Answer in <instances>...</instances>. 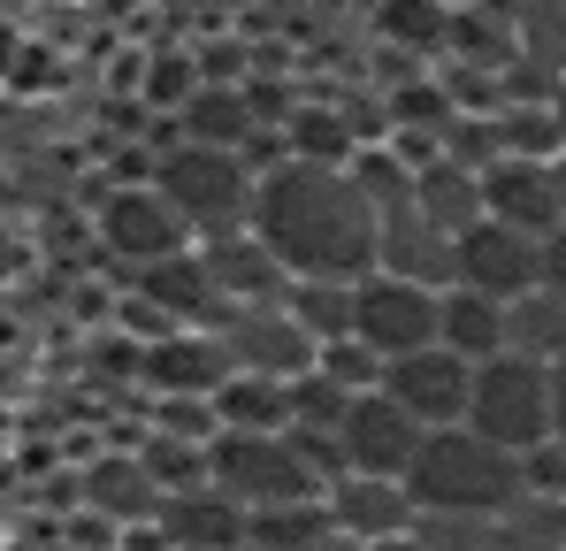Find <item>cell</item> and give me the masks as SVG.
Here are the masks:
<instances>
[{"label": "cell", "instance_id": "obj_41", "mask_svg": "<svg viewBox=\"0 0 566 551\" xmlns=\"http://www.w3.org/2000/svg\"><path fill=\"white\" fill-rule=\"evenodd\" d=\"M552 177H559V222H566V154L552 162Z\"/></svg>", "mask_w": 566, "mask_h": 551}, {"label": "cell", "instance_id": "obj_34", "mask_svg": "<svg viewBox=\"0 0 566 551\" xmlns=\"http://www.w3.org/2000/svg\"><path fill=\"white\" fill-rule=\"evenodd\" d=\"M154 429H161V437H191V445H214V437H222L214 398H154Z\"/></svg>", "mask_w": 566, "mask_h": 551}, {"label": "cell", "instance_id": "obj_14", "mask_svg": "<svg viewBox=\"0 0 566 551\" xmlns=\"http://www.w3.org/2000/svg\"><path fill=\"white\" fill-rule=\"evenodd\" d=\"M322 506H329V529H337V537H353V544L413 537V521H421L413 490H406V482H390V475H337V482L322 490Z\"/></svg>", "mask_w": 566, "mask_h": 551}, {"label": "cell", "instance_id": "obj_38", "mask_svg": "<svg viewBox=\"0 0 566 551\" xmlns=\"http://www.w3.org/2000/svg\"><path fill=\"white\" fill-rule=\"evenodd\" d=\"M552 437L566 445V361L552 367Z\"/></svg>", "mask_w": 566, "mask_h": 551}, {"label": "cell", "instance_id": "obj_11", "mask_svg": "<svg viewBox=\"0 0 566 551\" xmlns=\"http://www.w3.org/2000/svg\"><path fill=\"white\" fill-rule=\"evenodd\" d=\"M382 391H390L421 429H460V422H468V391H474V361H460L452 345H421V353L382 367Z\"/></svg>", "mask_w": 566, "mask_h": 551}, {"label": "cell", "instance_id": "obj_43", "mask_svg": "<svg viewBox=\"0 0 566 551\" xmlns=\"http://www.w3.org/2000/svg\"><path fill=\"white\" fill-rule=\"evenodd\" d=\"M437 8H468V0H437Z\"/></svg>", "mask_w": 566, "mask_h": 551}, {"label": "cell", "instance_id": "obj_3", "mask_svg": "<svg viewBox=\"0 0 566 551\" xmlns=\"http://www.w3.org/2000/svg\"><path fill=\"white\" fill-rule=\"evenodd\" d=\"M253 184H261V169L245 154H230V146H191V138H177L154 162V191L185 215L191 246L199 238H222V230H245L253 222Z\"/></svg>", "mask_w": 566, "mask_h": 551}, {"label": "cell", "instance_id": "obj_42", "mask_svg": "<svg viewBox=\"0 0 566 551\" xmlns=\"http://www.w3.org/2000/svg\"><path fill=\"white\" fill-rule=\"evenodd\" d=\"M314 551H360V544H353V537H322Z\"/></svg>", "mask_w": 566, "mask_h": 551}, {"label": "cell", "instance_id": "obj_20", "mask_svg": "<svg viewBox=\"0 0 566 551\" xmlns=\"http://www.w3.org/2000/svg\"><path fill=\"white\" fill-rule=\"evenodd\" d=\"M413 207L429 215V222H444L452 238L482 222V169L468 162H452V154H437V162H421L413 169Z\"/></svg>", "mask_w": 566, "mask_h": 551}, {"label": "cell", "instance_id": "obj_22", "mask_svg": "<svg viewBox=\"0 0 566 551\" xmlns=\"http://www.w3.org/2000/svg\"><path fill=\"white\" fill-rule=\"evenodd\" d=\"M177 131H185L191 146H230V154H245L253 146V100H245V85H199L177 107Z\"/></svg>", "mask_w": 566, "mask_h": 551}, {"label": "cell", "instance_id": "obj_5", "mask_svg": "<svg viewBox=\"0 0 566 551\" xmlns=\"http://www.w3.org/2000/svg\"><path fill=\"white\" fill-rule=\"evenodd\" d=\"M207 482L222 498H238L245 513H269V506H298V498H322V475L306 467V453L283 437H245V429H222L207 445Z\"/></svg>", "mask_w": 566, "mask_h": 551}, {"label": "cell", "instance_id": "obj_23", "mask_svg": "<svg viewBox=\"0 0 566 551\" xmlns=\"http://www.w3.org/2000/svg\"><path fill=\"white\" fill-rule=\"evenodd\" d=\"M376 39L390 54L437 70L444 62V39H452V8H437V0H376Z\"/></svg>", "mask_w": 566, "mask_h": 551}, {"label": "cell", "instance_id": "obj_17", "mask_svg": "<svg viewBox=\"0 0 566 551\" xmlns=\"http://www.w3.org/2000/svg\"><path fill=\"white\" fill-rule=\"evenodd\" d=\"M138 383H146L154 398H214V391L230 383V353H222L214 330H177V337L146 345Z\"/></svg>", "mask_w": 566, "mask_h": 551}, {"label": "cell", "instance_id": "obj_33", "mask_svg": "<svg viewBox=\"0 0 566 551\" xmlns=\"http://www.w3.org/2000/svg\"><path fill=\"white\" fill-rule=\"evenodd\" d=\"M322 375H329V383H345V391H353V398H360V391H382V361L376 353H368V345H360V337H337V345H322Z\"/></svg>", "mask_w": 566, "mask_h": 551}, {"label": "cell", "instance_id": "obj_39", "mask_svg": "<svg viewBox=\"0 0 566 551\" xmlns=\"http://www.w3.org/2000/svg\"><path fill=\"white\" fill-rule=\"evenodd\" d=\"M360 551H421V537H382V544H360Z\"/></svg>", "mask_w": 566, "mask_h": 551}, {"label": "cell", "instance_id": "obj_25", "mask_svg": "<svg viewBox=\"0 0 566 551\" xmlns=\"http://www.w3.org/2000/svg\"><path fill=\"white\" fill-rule=\"evenodd\" d=\"M214 422L245 429V437H283L291 429V383H276V375H230L214 391Z\"/></svg>", "mask_w": 566, "mask_h": 551}, {"label": "cell", "instance_id": "obj_7", "mask_svg": "<svg viewBox=\"0 0 566 551\" xmlns=\"http://www.w3.org/2000/svg\"><path fill=\"white\" fill-rule=\"evenodd\" d=\"M222 353H230V375H276V383H298L306 367L322 361V345L291 322V306H230L214 322Z\"/></svg>", "mask_w": 566, "mask_h": 551}, {"label": "cell", "instance_id": "obj_28", "mask_svg": "<svg viewBox=\"0 0 566 551\" xmlns=\"http://www.w3.org/2000/svg\"><path fill=\"white\" fill-rule=\"evenodd\" d=\"M322 537H337V529H329V506H322V498H298V506H269V513H253V521H245V551H314Z\"/></svg>", "mask_w": 566, "mask_h": 551}, {"label": "cell", "instance_id": "obj_21", "mask_svg": "<svg viewBox=\"0 0 566 551\" xmlns=\"http://www.w3.org/2000/svg\"><path fill=\"white\" fill-rule=\"evenodd\" d=\"M437 345H452L460 361H497L505 353V299H482L468 283L444 291V314H437Z\"/></svg>", "mask_w": 566, "mask_h": 551}, {"label": "cell", "instance_id": "obj_13", "mask_svg": "<svg viewBox=\"0 0 566 551\" xmlns=\"http://www.w3.org/2000/svg\"><path fill=\"white\" fill-rule=\"evenodd\" d=\"M77 498H85V513H99L107 529H123V544H130V529H154L161 506H169V490L154 482V467L138 453H99L77 475Z\"/></svg>", "mask_w": 566, "mask_h": 551}, {"label": "cell", "instance_id": "obj_35", "mask_svg": "<svg viewBox=\"0 0 566 551\" xmlns=\"http://www.w3.org/2000/svg\"><path fill=\"white\" fill-rule=\"evenodd\" d=\"M191 92H199V70H191V62H177V54L146 77V100H154V107H185Z\"/></svg>", "mask_w": 566, "mask_h": 551}, {"label": "cell", "instance_id": "obj_27", "mask_svg": "<svg viewBox=\"0 0 566 551\" xmlns=\"http://www.w3.org/2000/svg\"><path fill=\"white\" fill-rule=\"evenodd\" d=\"M283 306H291V322H298L314 345L353 337V283H337V276H291Z\"/></svg>", "mask_w": 566, "mask_h": 551}, {"label": "cell", "instance_id": "obj_29", "mask_svg": "<svg viewBox=\"0 0 566 551\" xmlns=\"http://www.w3.org/2000/svg\"><path fill=\"white\" fill-rule=\"evenodd\" d=\"M497 537H505V551H566V498L521 490V498L497 513Z\"/></svg>", "mask_w": 566, "mask_h": 551}, {"label": "cell", "instance_id": "obj_6", "mask_svg": "<svg viewBox=\"0 0 566 551\" xmlns=\"http://www.w3.org/2000/svg\"><path fill=\"white\" fill-rule=\"evenodd\" d=\"M437 314H444V291H429V283H406V276H382V269L353 283V337L382 367L437 345Z\"/></svg>", "mask_w": 566, "mask_h": 551}, {"label": "cell", "instance_id": "obj_9", "mask_svg": "<svg viewBox=\"0 0 566 551\" xmlns=\"http://www.w3.org/2000/svg\"><path fill=\"white\" fill-rule=\"evenodd\" d=\"M99 246H107L123 269H146V261L185 253L191 230H185V215H177L154 184H123V191L99 199Z\"/></svg>", "mask_w": 566, "mask_h": 551}, {"label": "cell", "instance_id": "obj_40", "mask_svg": "<svg viewBox=\"0 0 566 551\" xmlns=\"http://www.w3.org/2000/svg\"><path fill=\"white\" fill-rule=\"evenodd\" d=\"M552 115H559V138H566V77L552 85Z\"/></svg>", "mask_w": 566, "mask_h": 551}, {"label": "cell", "instance_id": "obj_1", "mask_svg": "<svg viewBox=\"0 0 566 551\" xmlns=\"http://www.w3.org/2000/svg\"><path fill=\"white\" fill-rule=\"evenodd\" d=\"M376 230H382V215L353 184V169L276 162L253 184V238L291 276H337V283L376 276Z\"/></svg>", "mask_w": 566, "mask_h": 551}, {"label": "cell", "instance_id": "obj_31", "mask_svg": "<svg viewBox=\"0 0 566 551\" xmlns=\"http://www.w3.org/2000/svg\"><path fill=\"white\" fill-rule=\"evenodd\" d=\"M138 459L154 467V482H161L169 498H177V490H199V482H207V445H191V437H161V429H146Z\"/></svg>", "mask_w": 566, "mask_h": 551}, {"label": "cell", "instance_id": "obj_10", "mask_svg": "<svg viewBox=\"0 0 566 551\" xmlns=\"http://www.w3.org/2000/svg\"><path fill=\"white\" fill-rule=\"evenodd\" d=\"M452 283H468L482 299H505V306H513L521 291L544 283V238H528V230L482 215L474 230H460V276H452Z\"/></svg>", "mask_w": 566, "mask_h": 551}, {"label": "cell", "instance_id": "obj_12", "mask_svg": "<svg viewBox=\"0 0 566 551\" xmlns=\"http://www.w3.org/2000/svg\"><path fill=\"white\" fill-rule=\"evenodd\" d=\"M123 283H130V299L154 306L169 330H214V322L230 314L222 291H214V276H207V261H199V246L169 253V261H146V269L123 276Z\"/></svg>", "mask_w": 566, "mask_h": 551}, {"label": "cell", "instance_id": "obj_18", "mask_svg": "<svg viewBox=\"0 0 566 551\" xmlns=\"http://www.w3.org/2000/svg\"><path fill=\"white\" fill-rule=\"evenodd\" d=\"M482 215H497V222H513L528 238H552L559 230V177H552V162H521V154L490 162L482 169Z\"/></svg>", "mask_w": 566, "mask_h": 551}, {"label": "cell", "instance_id": "obj_19", "mask_svg": "<svg viewBox=\"0 0 566 551\" xmlns=\"http://www.w3.org/2000/svg\"><path fill=\"white\" fill-rule=\"evenodd\" d=\"M245 506L238 498H222L214 482H199V490H177L169 506H161V521H154V544L161 551H245Z\"/></svg>", "mask_w": 566, "mask_h": 551}, {"label": "cell", "instance_id": "obj_26", "mask_svg": "<svg viewBox=\"0 0 566 551\" xmlns=\"http://www.w3.org/2000/svg\"><path fill=\"white\" fill-rule=\"evenodd\" d=\"M513 39H521V70L559 85L566 77V0H513Z\"/></svg>", "mask_w": 566, "mask_h": 551}, {"label": "cell", "instance_id": "obj_2", "mask_svg": "<svg viewBox=\"0 0 566 551\" xmlns=\"http://www.w3.org/2000/svg\"><path fill=\"white\" fill-rule=\"evenodd\" d=\"M406 490H413L421 513H505L528 490V475H521V453L474 437L460 422V429L421 437V459L406 467Z\"/></svg>", "mask_w": 566, "mask_h": 551}, {"label": "cell", "instance_id": "obj_37", "mask_svg": "<svg viewBox=\"0 0 566 551\" xmlns=\"http://www.w3.org/2000/svg\"><path fill=\"white\" fill-rule=\"evenodd\" d=\"M544 291H559V299H566V222L544 238Z\"/></svg>", "mask_w": 566, "mask_h": 551}, {"label": "cell", "instance_id": "obj_32", "mask_svg": "<svg viewBox=\"0 0 566 551\" xmlns=\"http://www.w3.org/2000/svg\"><path fill=\"white\" fill-rule=\"evenodd\" d=\"M413 537H421V551H505L497 513H421Z\"/></svg>", "mask_w": 566, "mask_h": 551}, {"label": "cell", "instance_id": "obj_30", "mask_svg": "<svg viewBox=\"0 0 566 551\" xmlns=\"http://www.w3.org/2000/svg\"><path fill=\"white\" fill-rule=\"evenodd\" d=\"M345 406H353V391L329 383L322 367H306V375L291 383V429H298V437H337V429H345Z\"/></svg>", "mask_w": 566, "mask_h": 551}, {"label": "cell", "instance_id": "obj_4", "mask_svg": "<svg viewBox=\"0 0 566 551\" xmlns=\"http://www.w3.org/2000/svg\"><path fill=\"white\" fill-rule=\"evenodd\" d=\"M468 429L521 459L536 445H552V367L521 361V353L482 361L474 367V391H468Z\"/></svg>", "mask_w": 566, "mask_h": 551}, {"label": "cell", "instance_id": "obj_16", "mask_svg": "<svg viewBox=\"0 0 566 551\" xmlns=\"http://www.w3.org/2000/svg\"><path fill=\"white\" fill-rule=\"evenodd\" d=\"M199 261L214 276L222 306H276L283 291H291V269L253 238V222L245 230H222V238H199Z\"/></svg>", "mask_w": 566, "mask_h": 551}, {"label": "cell", "instance_id": "obj_36", "mask_svg": "<svg viewBox=\"0 0 566 551\" xmlns=\"http://www.w3.org/2000/svg\"><path fill=\"white\" fill-rule=\"evenodd\" d=\"M521 475H528V490H544V498H566V445H536V453L521 459Z\"/></svg>", "mask_w": 566, "mask_h": 551}, {"label": "cell", "instance_id": "obj_8", "mask_svg": "<svg viewBox=\"0 0 566 551\" xmlns=\"http://www.w3.org/2000/svg\"><path fill=\"white\" fill-rule=\"evenodd\" d=\"M421 422L390 398V391H360L345 406V429H337V453H345V475H390L406 482V467L421 459Z\"/></svg>", "mask_w": 566, "mask_h": 551}, {"label": "cell", "instance_id": "obj_24", "mask_svg": "<svg viewBox=\"0 0 566 551\" xmlns=\"http://www.w3.org/2000/svg\"><path fill=\"white\" fill-rule=\"evenodd\" d=\"M505 353H521V361L536 367H559L566 361V299L559 291H521L513 306H505Z\"/></svg>", "mask_w": 566, "mask_h": 551}, {"label": "cell", "instance_id": "obj_15", "mask_svg": "<svg viewBox=\"0 0 566 551\" xmlns=\"http://www.w3.org/2000/svg\"><path fill=\"white\" fill-rule=\"evenodd\" d=\"M376 269L406 276V283H429V291H452V276H460V238H452L444 222H429L421 207H398V215H382V230H376Z\"/></svg>", "mask_w": 566, "mask_h": 551}]
</instances>
